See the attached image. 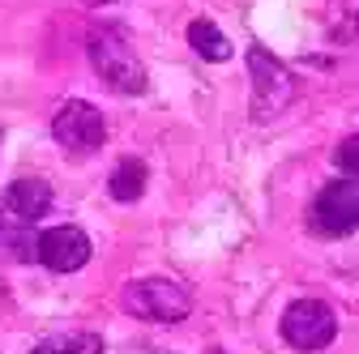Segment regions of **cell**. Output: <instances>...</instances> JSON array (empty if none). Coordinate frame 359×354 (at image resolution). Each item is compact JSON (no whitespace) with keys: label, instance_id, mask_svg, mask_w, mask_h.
<instances>
[{"label":"cell","instance_id":"4","mask_svg":"<svg viewBox=\"0 0 359 354\" xmlns=\"http://www.w3.org/2000/svg\"><path fill=\"white\" fill-rule=\"evenodd\" d=\"M312 222L321 235L338 239L359 227V180H334L321 188L317 205H312Z\"/></svg>","mask_w":359,"mask_h":354},{"label":"cell","instance_id":"3","mask_svg":"<svg viewBox=\"0 0 359 354\" xmlns=\"http://www.w3.org/2000/svg\"><path fill=\"white\" fill-rule=\"evenodd\" d=\"M334 329H338V320L330 312V303H321V299H299L283 316V337L295 350H325L334 341Z\"/></svg>","mask_w":359,"mask_h":354},{"label":"cell","instance_id":"6","mask_svg":"<svg viewBox=\"0 0 359 354\" xmlns=\"http://www.w3.org/2000/svg\"><path fill=\"white\" fill-rule=\"evenodd\" d=\"M34 260H43L52 274H73V269H81V264L90 260V239L77 227H52V231L39 235Z\"/></svg>","mask_w":359,"mask_h":354},{"label":"cell","instance_id":"14","mask_svg":"<svg viewBox=\"0 0 359 354\" xmlns=\"http://www.w3.org/2000/svg\"><path fill=\"white\" fill-rule=\"evenodd\" d=\"M0 222H5V218H0Z\"/></svg>","mask_w":359,"mask_h":354},{"label":"cell","instance_id":"1","mask_svg":"<svg viewBox=\"0 0 359 354\" xmlns=\"http://www.w3.org/2000/svg\"><path fill=\"white\" fill-rule=\"evenodd\" d=\"M90 60H95L99 77L111 85V90H120V94H142L146 90V69L128 52V43L120 34L95 30V38H90Z\"/></svg>","mask_w":359,"mask_h":354},{"label":"cell","instance_id":"5","mask_svg":"<svg viewBox=\"0 0 359 354\" xmlns=\"http://www.w3.org/2000/svg\"><path fill=\"white\" fill-rule=\"evenodd\" d=\"M52 137L69 154H95L103 146V137H107V128H103L99 107H90V103H65L56 111V120H52Z\"/></svg>","mask_w":359,"mask_h":354},{"label":"cell","instance_id":"9","mask_svg":"<svg viewBox=\"0 0 359 354\" xmlns=\"http://www.w3.org/2000/svg\"><path fill=\"white\" fill-rule=\"evenodd\" d=\"M189 43H193V52H197L201 60H227V56H231L227 34H222L214 22H205V17H197V22L189 26Z\"/></svg>","mask_w":359,"mask_h":354},{"label":"cell","instance_id":"7","mask_svg":"<svg viewBox=\"0 0 359 354\" xmlns=\"http://www.w3.org/2000/svg\"><path fill=\"white\" fill-rule=\"evenodd\" d=\"M248 73H252V85H257V103H265V111L287 107V99L295 94L291 73L274 56H269L261 43H252V48H248Z\"/></svg>","mask_w":359,"mask_h":354},{"label":"cell","instance_id":"12","mask_svg":"<svg viewBox=\"0 0 359 354\" xmlns=\"http://www.w3.org/2000/svg\"><path fill=\"white\" fill-rule=\"evenodd\" d=\"M334 162H338V171L346 175V180H359V132H355V137H346L334 150Z\"/></svg>","mask_w":359,"mask_h":354},{"label":"cell","instance_id":"11","mask_svg":"<svg viewBox=\"0 0 359 354\" xmlns=\"http://www.w3.org/2000/svg\"><path fill=\"white\" fill-rule=\"evenodd\" d=\"M34 354H103V337L99 333H77V337H52L43 341Z\"/></svg>","mask_w":359,"mask_h":354},{"label":"cell","instance_id":"13","mask_svg":"<svg viewBox=\"0 0 359 354\" xmlns=\"http://www.w3.org/2000/svg\"><path fill=\"white\" fill-rule=\"evenodd\" d=\"M86 5H107V0H86Z\"/></svg>","mask_w":359,"mask_h":354},{"label":"cell","instance_id":"8","mask_svg":"<svg viewBox=\"0 0 359 354\" xmlns=\"http://www.w3.org/2000/svg\"><path fill=\"white\" fill-rule=\"evenodd\" d=\"M5 201H9V209L22 218V222H34V218H43L52 209V188L43 180H18Z\"/></svg>","mask_w":359,"mask_h":354},{"label":"cell","instance_id":"10","mask_svg":"<svg viewBox=\"0 0 359 354\" xmlns=\"http://www.w3.org/2000/svg\"><path fill=\"white\" fill-rule=\"evenodd\" d=\"M107 192H111L116 201H137V197L146 192V162H137V158H124V162L111 171Z\"/></svg>","mask_w":359,"mask_h":354},{"label":"cell","instance_id":"2","mask_svg":"<svg viewBox=\"0 0 359 354\" xmlns=\"http://www.w3.org/2000/svg\"><path fill=\"white\" fill-rule=\"evenodd\" d=\"M124 307L142 320H184L189 316V290L180 282H167V278H146V282H133L124 290Z\"/></svg>","mask_w":359,"mask_h":354}]
</instances>
